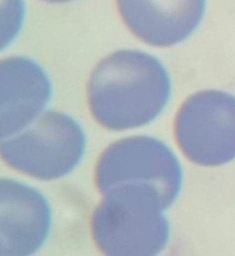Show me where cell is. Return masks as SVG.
<instances>
[{
  "label": "cell",
  "instance_id": "obj_1",
  "mask_svg": "<svg viewBox=\"0 0 235 256\" xmlns=\"http://www.w3.org/2000/svg\"><path fill=\"white\" fill-rule=\"evenodd\" d=\"M90 117L108 132L152 124L172 98V78L156 56L117 50L92 69L85 88Z\"/></svg>",
  "mask_w": 235,
  "mask_h": 256
},
{
  "label": "cell",
  "instance_id": "obj_2",
  "mask_svg": "<svg viewBox=\"0 0 235 256\" xmlns=\"http://www.w3.org/2000/svg\"><path fill=\"white\" fill-rule=\"evenodd\" d=\"M90 234L102 256H160L170 240L166 206L160 192L144 182H126L101 194Z\"/></svg>",
  "mask_w": 235,
  "mask_h": 256
},
{
  "label": "cell",
  "instance_id": "obj_3",
  "mask_svg": "<svg viewBox=\"0 0 235 256\" xmlns=\"http://www.w3.org/2000/svg\"><path fill=\"white\" fill-rule=\"evenodd\" d=\"M86 146V132L76 117L48 109L34 124L0 142V160L26 178L52 182L77 170Z\"/></svg>",
  "mask_w": 235,
  "mask_h": 256
},
{
  "label": "cell",
  "instance_id": "obj_4",
  "mask_svg": "<svg viewBox=\"0 0 235 256\" xmlns=\"http://www.w3.org/2000/svg\"><path fill=\"white\" fill-rule=\"evenodd\" d=\"M126 182L156 188L166 210L180 197L182 168L164 141L146 134L117 140L101 152L94 166V186L100 194Z\"/></svg>",
  "mask_w": 235,
  "mask_h": 256
},
{
  "label": "cell",
  "instance_id": "obj_5",
  "mask_svg": "<svg viewBox=\"0 0 235 256\" xmlns=\"http://www.w3.org/2000/svg\"><path fill=\"white\" fill-rule=\"evenodd\" d=\"M174 140L184 157L198 166L235 160V96L202 90L186 100L174 117Z\"/></svg>",
  "mask_w": 235,
  "mask_h": 256
},
{
  "label": "cell",
  "instance_id": "obj_6",
  "mask_svg": "<svg viewBox=\"0 0 235 256\" xmlns=\"http://www.w3.org/2000/svg\"><path fill=\"white\" fill-rule=\"evenodd\" d=\"M53 228V208L37 188L0 178V256H36Z\"/></svg>",
  "mask_w": 235,
  "mask_h": 256
},
{
  "label": "cell",
  "instance_id": "obj_7",
  "mask_svg": "<svg viewBox=\"0 0 235 256\" xmlns=\"http://www.w3.org/2000/svg\"><path fill=\"white\" fill-rule=\"evenodd\" d=\"M53 82L34 58H0V142L13 138L50 109Z\"/></svg>",
  "mask_w": 235,
  "mask_h": 256
},
{
  "label": "cell",
  "instance_id": "obj_8",
  "mask_svg": "<svg viewBox=\"0 0 235 256\" xmlns=\"http://www.w3.org/2000/svg\"><path fill=\"white\" fill-rule=\"evenodd\" d=\"M130 34L154 48L186 42L204 21L206 0H116Z\"/></svg>",
  "mask_w": 235,
  "mask_h": 256
},
{
  "label": "cell",
  "instance_id": "obj_9",
  "mask_svg": "<svg viewBox=\"0 0 235 256\" xmlns=\"http://www.w3.org/2000/svg\"><path fill=\"white\" fill-rule=\"evenodd\" d=\"M26 0H0V53L21 36L26 22Z\"/></svg>",
  "mask_w": 235,
  "mask_h": 256
},
{
  "label": "cell",
  "instance_id": "obj_10",
  "mask_svg": "<svg viewBox=\"0 0 235 256\" xmlns=\"http://www.w3.org/2000/svg\"><path fill=\"white\" fill-rule=\"evenodd\" d=\"M44 4H50V5H68L72 2H77V0H40Z\"/></svg>",
  "mask_w": 235,
  "mask_h": 256
}]
</instances>
